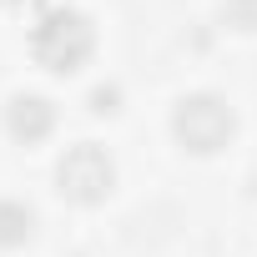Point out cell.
I'll list each match as a JSON object with an SVG mask.
<instances>
[{
  "label": "cell",
  "mask_w": 257,
  "mask_h": 257,
  "mask_svg": "<svg viewBox=\"0 0 257 257\" xmlns=\"http://www.w3.org/2000/svg\"><path fill=\"white\" fill-rule=\"evenodd\" d=\"M31 51H36V61H41L46 71H61V76H66V71H81V66L91 61L96 31H91V21H86L81 11L56 6V11H46V16L36 21Z\"/></svg>",
  "instance_id": "obj_1"
},
{
  "label": "cell",
  "mask_w": 257,
  "mask_h": 257,
  "mask_svg": "<svg viewBox=\"0 0 257 257\" xmlns=\"http://www.w3.org/2000/svg\"><path fill=\"white\" fill-rule=\"evenodd\" d=\"M172 132H177V142H182L187 152L212 157V152H222V147L232 142L237 116H232V106H227L222 96L197 91V96H182V101H177V111H172Z\"/></svg>",
  "instance_id": "obj_2"
},
{
  "label": "cell",
  "mask_w": 257,
  "mask_h": 257,
  "mask_svg": "<svg viewBox=\"0 0 257 257\" xmlns=\"http://www.w3.org/2000/svg\"><path fill=\"white\" fill-rule=\"evenodd\" d=\"M56 187H61V197H71V202H81V207L106 202V192L116 187V162H111V152L96 147V142H76V147L61 157V167H56Z\"/></svg>",
  "instance_id": "obj_3"
},
{
  "label": "cell",
  "mask_w": 257,
  "mask_h": 257,
  "mask_svg": "<svg viewBox=\"0 0 257 257\" xmlns=\"http://www.w3.org/2000/svg\"><path fill=\"white\" fill-rule=\"evenodd\" d=\"M51 126H56V106L46 101V96H31V91H21V96H11V106H6V132L16 137V142H41V137H51Z\"/></svg>",
  "instance_id": "obj_4"
},
{
  "label": "cell",
  "mask_w": 257,
  "mask_h": 257,
  "mask_svg": "<svg viewBox=\"0 0 257 257\" xmlns=\"http://www.w3.org/2000/svg\"><path fill=\"white\" fill-rule=\"evenodd\" d=\"M31 227H36L31 207H21V202H0V247H21V242L31 237Z\"/></svg>",
  "instance_id": "obj_5"
},
{
  "label": "cell",
  "mask_w": 257,
  "mask_h": 257,
  "mask_svg": "<svg viewBox=\"0 0 257 257\" xmlns=\"http://www.w3.org/2000/svg\"><path fill=\"white\" fill-rule=\"evenodd\" d=\"M222 21L237 26V31H257V0H227V6H222Z\"/></svg>",
  "instance_id": "obj_6"
},
{
  "label": "cell",
  "mask_w": 257,
  "mask_h": 257,
  "mask_svg": "<svg viewBox=\"0 0 257 257\" xmlns=\"http://www.w3.org/2000/svg\"><path fill=\"white\" fill-rule=\"evenodd\" d=\"M91 111H116V86H96L91 91Z\"/></svg>",
  "instance_id": "obj_7"
},
{
  "label": "cell",
  "mask_w": 257,
  "mask_h": 257,
  "mask_svg": "<svg viewBox=\"0 0 257 257\" xmlns=\"http://www.w3.org/2000/svg\"><path fill=\"white\" fill-rule=\"evenodd\" d=\"M6 6H16V0H0V11H6Z\"/></svg>",
  "instance_id": "obj_8"
}]
</instances>
